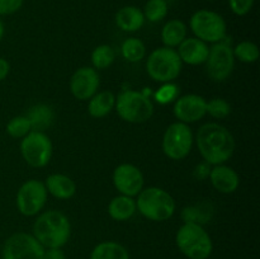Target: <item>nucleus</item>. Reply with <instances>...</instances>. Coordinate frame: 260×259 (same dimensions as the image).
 Wrapping results in <instances>:
<instances>
[{
    "mask_svg": "<svg viewBox=\"0 0 260 259\" xmlns=\"http://www.w3.org/2000/svg\"><path fill=\"white\" fill-rule=\"evenodd\" d=\"M179 250L189 259H207L212 254V239L207 231L196 222H185L175 235Z\"/></svg>",
    "mask_w": 260,
    "mask_h": 259,
    "instance_id": "3",
    "label": "nucleus"
},
{
    "mask_svg": "<svg viewBox=\"0 0 260 259\" xmlns=\"http://www.w3.org/2000/svg\"><path fill=\"white\" fill-rule=\"evenodd\" d=\"M169 12V5L167 0H147L144 8V17L149 22H161Z\"/></svg>",
    "mask_w": 260,
    "mask_h": 259,
    "instance_id": "26",
    "label": "nucleus"
},
{
    "mask_svg": "<svg viewBox=\"0 0 260 259\" xmlns=\"http://www.w3.org/2000/svg\"><path fill=\"white\" fill-rule=\"evenodd\" d=\"M206 112H207L211 117H213V118L223 119L231 113V107L225 99L215 98L212 99V101L207 102Z\"/></svg>",
    "mask_w": 260,
    "mask_h": 259,
    "instance_id": "30",
    "label": "nucleus"
},
{
    "mask_svg": "<svg viewBox=\"0 0 260 259\" xmlns=\"http://www.w3.org/2000/svg\"><path fill=\"white\" fill-rule=\"evenodd\" d=\"M121 51L124 60L129 61V62H139L146 55V47H145L144 42L135 37L127 38L122 43Z\"/></svg>",
    "mask_w": 260,
    "mask_h": 259,
    "instance_id": "25",
    "label": "nucleus"
},
{
    "mask_svg": "<svg viewBox=\"0 0 260 259\" xmlns=\"http://www.w3.org/2000/svg\"><path fill=\"white\" fill-rule=\"evenodd\" d=\"M208 177L213 187L220 193H225V195L234 193L240 184V178L238 173L233 168L226 167L223 164L215 165V168L211 169Z\"/></svg>",
    "mask_w": 260,
    "mask_h": 259,
    "instance_id": "17",
    "label": "nucleus"
},
{
    "mask_svg": "<svg viewBox=\"0 0 260 259\" xmlns=\"http://www.w3.org/2000/svg\"><path fill=\"white\" fill-rule=\"evenodd\" d=\"M116 104V96L112 91L104 90L95 93L88 104V112L94 118H103L111 113Z\"/></svg>",
    "mask_w": 260,
    "mask_h": 259,
    "instance_id": "21",
    "label": "nucleus"
},
{
    "mask_svg": "<svg viewBox=\"0 0 260 259\" xmlns=\"http://www.w3.org/2000/svg\"><path fill=\"white\" fill-rule=\"evenodd\" d=\"M196 142L205 161L212 165L228 161L235 150V140L231 132L215 122L205 123L200 127Z\"/></svg>",
    "mask_w": 260,
    "mask_h": 259,
    "instance_id": "1",
    "label": "nucleus"
},
{
    "mask_svg": "<svg viewBox=\"0 0 260 259\" xmlns=\"http://www.w3.org/2000/svg\"><path fill=\"white\" fill-rule=\"evenodd\" d=\"M150 78L159 83H172L182 71V60L174 48L160 47L150 53L146 61Z\"/></svg>",
    "mask_w": 260,
    "mask_h": 259,
    "instance_id": "6",
    "label": "nucleus"
},
{
    "mask_svg": "<svg viewBox=\"0 0 260 259\" xmlns=\"http://www.w3.org/2000/svg\"><path fill=\"white\" fill-rule=\"evenodd\" d=\"M99 88V75L95 69L84 68L78 69L70 79L71 94L79 101H88Z\"/></svg>",
    "mask_w": 260,
    "mask_h": 259,
    "instance_id": "14",
    "label": "nucleus"
},
{
    "mask_svg": "<svg viewBox=\"0 0 260 259\" xmlns=\"http://www.w3.org/2000/svg\"><path fill=\"white\" fill-rule=\"evenodd\" d=\"M45 248L30 234L17 233L5 240L2 259H43Z\"/></svg>",
    "mask_w": 260,
    "mask_h": 259,
    "instance_id": "10",
    "label": "nucleus"
},
{
    "mask_svg": "<svg viewBox=\"0 0 260 259\" xmlns=\"http://www.w3.org/2000/svg\"><path fill=\"white\" fill-rule=\"evenodd\" d=\"M187 38V25L179 19H172L161 29V41L165 47H177Z\"/></svg>",
    "mask_w": 260,
    "mask_h": 259,
    "instance_id": "22",
    "label": "nucleus"
},
{
    "mask_svg": "<svg viewBox=\"0 0 260 259\" xmlns=\"http://www.w3.org/2000/svg\"><path fill=\"white\" fill-rule=\"evenodd\" d=\"M23 0H0V17L17 13L22 8Z\"/></svg>",
    "mask_w": 260,
    "mask_h": 259,
    "instance_id": "33",
    "label": "nucleus"
},
{
    "mask_svg": "<svg viewBox=\"0 0 260 259\" xmlns=\"http://www.w3.org/2000/svg\"><path fill=\"white\" fill-rule=\"evenodd\" d=\"M179 96V88L173 83H164V85L160 86L159 90L155 93V99L160 104H169L178 99Z\"/></svg>",
    "mask_w": 260,
    "mask_h": 259,
    "instance_id": "31",
    "label": "nucleus"
},
{
    "mask_svg": "<svg viewBox=\"0 0 260 259\" xmlns=\"http://www.w3.org/2000/svg\"><path fill=\"white\" fill-rule=\"evenodd\" d=\"M136 201L128 196H117L112 198L108 205V213L113 220L126 221L131 218L136 212Z\"/></svg>",
    "mask_w": 260,
    "mask_h": 259,
    "instance_id": "20",
    "label": "nucleus"
},
{
    "mask_svg": "<svg viewBox=\"0 0 260 259\" xmlns=\"http://www.w3.org/2000/svg\"><path fill=\"white\" fill-rule=\"evenodd\" d=\"M233 52L234 57L245 63H253L259 58L258 46L250 41H243V42L238 43Z\"/></svg>",
    "mask_w": 260,
    "mask_h": 259,
    "instance_id": "28",
    "label": "nucleus"
},
{
    "mask_svg": "<svg viewBox=\"0 0 260 259\" xmlns=\"http://www.w3.org/2000/svg\"><path fill=\"white\" fill-rule=\"evenodd\" d=\"M189 27L196 38L203 42L217 43L226 38V22L218 13L208 9H201L193 13Z\"/></svg>",
    "mask_w": 260,
    "mask_h": 259,
    "instance_id": "7",
    "label": "nucleus"
},
{
    "mask_svg": "<svg viewBox=\"0 0 260 259\" xmlns=\"http://www.w3.org/2000/svg\"><path fill=\"white\" fill-rule=\"evenodd\" d=\"M210 164L208 163H203V164L197 165V168L194 170V175L197 179H205V178H207L210 175Z\"/></svg>",
    "mask_w": 260,
    "mask_h": 259,
    "instance_id": "35",
    "label": "nucleus"
},
{
    "mask_svg": "<svg viewBox=\"0 0 260 259\" xmlns=\"http://www.w3.org/2000/svg\"><path fill=\"white\" fill-rule=\"evenodd\" d=\"M207 63V73L215 81H223L231 75L235 65L233 48L223 41L215 43L210 48Z\"/></svg>",
    "mask_w": 260,
    "mask_h": 259,
    "instance_id": "12",
    "label": "nucleus"
},
{
    "mask_svg": "<svg viewBox=\"0 0 260 259\" xmlns=\"http://www.w3.org/2000/svg\"><path fill=\"white\" fill-rule=\"evenodd\" d=\"M177 52L182 62L188 63V65H201L207 60L210 48L206 42L192 37L185 38L179 45V50Z\"/></svg>",
    "mask_w": 260,
    "mask_h": 259,
    "instance_id": "16",
    "label": "nucleus"
},
{
    "mask_svg": "<svg viewBox=\"0 0 260 259\" xmlns=\"http://www.w3.org/2000/svg\"><path fill=\"white\" fill-rule=\"evenodd\" d=\"M207 102L197 94H187L175 101L174 116L183 123H192L205 117Z\"/></svg>",
    "mask_w": 260,
    "mask_h": 259,
    "instance_id": "15",
    "label": "nucleus"
},
{
    "mask_svg": "<svg viewBox=\"0 0 260 259\" xmlns=\"http://www.w3.org/2000/svg\"><path fill=\"white\" fill-rule=\"evenodd\" d=\"M47 200L45 183L30 179L20 185L17 192V207L24 216H35L40 212Z\"/></svg>",
    "mask_w": 260,
    "mask_h": 259,
    "instance_id": "11",
    "label": "nucleus"
},
{
    "mask_svg": "<svg viewBox=\"0 0 260 259\" xmlns=\"http://www.w3.org/2000/svg\"><path fill=\"white\" fill-rule=\"evenodd\" d=\"M4 33H5L4 23H3V20L0 19V41H2V40H3V37H4Z\"/></svg>",
    "mask_w": 260,
    "mask_h": 259,
    "instance_id": "37",
    "label": "nucleus"
},
{
    "mask_svg": "<svg viewBox=\"0 0 260 259\" xmlns=\"http://www.w3.org/2000/svg\"><path fill=\"white\" fill-rule=\"evenodd\" d=\"M136 207L142 216L151 221H167L174 215V198L159 187H149L139 193Z\"/></svg>",
    "mask_w": 260,
    "mask_h": 259,
    "instance_id": "4",
    "label": "nucleus"
},
{
    "mask_svg": "<svg viewBox=\"0 0 260 259\" xmlns=\"http://www.w3.org/2000/svg\"><path fill=\"white\" fill-rule=\"evenodd\" d=\"M116 111L123 121L144 123L154 114V104L141 91L124 90L116 98Z\"/></svg>",
    "mask_w": 260,
    "mask_h": 259,
    "instance_id": "5",
    "label": "nucleus"
},
{
    "mask_svg": "<svg viewBox=\"0 0 260 259\" xmlns=\"http://www.w3.org/2000/svg\"><path fill=\"white\" fill-rule=\"evenodd\" d=\"M47 192L58 200H69L76 193V184L65 174H51L45 182Z\"/></svg>",
    "mask_w": 260,
    "mask_h": 259,
    "instance_id": "18",
    "label": "nucleus"
},
{
    "mask_svg": "<svg viewBox=\"0 0 260 259\" xmlns=\"http://www.w3.org/2000/svg\"><path fill=\"white\" fill-rule=\"evenodd\" d=\"M207 2H213V0H207Z\"/></svg>",
    "mask_w": 260,
    "mask_h": 259,
    "instance_id": "38",
    "label": "nucleus"
},
{
    "mask_svg": "<svg viewBox=\"0 0 260 259\" xmlns=\"http://www.w3.org/2000/svg\"><path fill=\"white\" fill-rule=\"evenodd\" d=\"M43 259H66V255L61 248H48L45 249Z\"/></svg>",
    "mask_w": 260,
    "mask_h": 259,
    "instance_id": "34",
    "label": "nucleus"
},
{
    "mask_svg": "<svg viewBox=\"0 0 260 259\" xmlns=\"http://www.w3.org/2000/svg\"><path fill=\"white\" fill-rule=\"evenodd\" d=\"M27 118L29 119L33 131H41L48 128L53 121V111L46 104H37L29 109Z\"/></svg>",
    "mask_w": 260,
    "mask_h": 259,
    "instance_id": "24",
    "label": "nucleus"
},
{
    "mask_svg": "<svg viewBox=\"0 0 260 259\" xmlns=\"http://www.w3.org/2000/svg\"><path fill=\"white\" fill-rule=\"evenodd\" d=\"M5 131L13 139H23L32 131V127H30V122L27 117L18 116L8 122Z\"/></svg>",
    "mask_w": 260,
    "mask_h": 259,
    "instance_id": "29",
    "label": "nucleus"
},
{
    "mask_svg": "<svg viewBox=\"0 0 260 259\" xmlns=\"http://www.w3.org/2000/svg\"><path fill=\"white\" fill-rule=\"evenodd\" d=\"M255 0H229V5L234 14L243 17L246 15L253 8Z\"/></svg>",
    "mask_w": 260,
    "mask_h": 259,
    "instance_id": "32",
    "label": "nucleus"
},
{
    "mask_svg": "<svg viewBox=\"0 0 260 259\" xmlns=\"http://www.w3.org/2000/svg\"><path fill=\"white\" fill-rule=\"evenodd\" d=\"M20 152L24 161L32 168H43L52 156V142L41 131H30L20 142Z\"/></svg>",
    "mask_w": 260,
    "mask_h": 259,
    "instance_id": "8",
    "label": "nucleus"
},
{
    "mask_svg": "<svg viewBox=\"0 0 260 259\" xmlns=\"http://www.w3.org/2000/svg\"><path fill=\"white\" fill-rule=\"evenodd\" d=\"M113 184L121 195L134 197L144 188V175L132 164H121L113 172Z\"/></svg>",
    "mask_w": 260,
    "mask_h": 259,
    "instance_id": "13",
    "label": "nucleus"
},
{
    "mask_svg": "<svg viewBox=\"0 0 260 259\" xmlns=\"http://www.w3.org/2000/svg\"><path fill=\"white\" fill-rule=\"evenodd\" d=\"M114 58H116V53H114L113 48L108 45L98 46L91 52V62H93L94 68L98 70H104V69L109 68L113 63Z\"/></svg>",
    "mask_w": 260,
    "mask_h": 259,
    "instance_id": "27",
    "label": "nucleus"
},
{
    "mask_svg": "<svg viewBox=\"0 0 260 259\" xmlns=\"http://www.w3.org/2000/svg\"><path fill=\"white\" fill-rule=\"evenodd\" d=\"M145 23L144 13L140 8L127 5L121 8L116 14V24L124 32H137Z\"/></svg>",
    "mask_w": 260,
    "mask_h": 259,
    "instance_id": "19",
    "label": "nucleus"
},
{
    "mask_svg": "<svg viewBox=\"0 0 260 259\" xmlns=\"http://www.w3.org/2000/svg\"><path fill=\"white\" fill-rule=\"evenodd\" d=\"M70 221L60 211H46L33 223V236L45 249L62 248L70 239Z\"/></svg>",
    "mask_w": 260,
    "mask_h": 259,
    "instance_id": "2",
    "label": "nucleus"
},
{
    "mask_svg": "<svg viewBox=\"0 0 260 259\" xmlns=\"http://www.w3.org/2000/svg\"><path fill=\"white\" fill-rule=\"evenodd\" d=\"M193 134L187 123L174 122L165 131L162 137V151L169 159L182 160L192 150Z\"/></svg>",
    "mask_w": 260,
    "mask_h": 259,
    "instance_id": "9",
    "label": "nucleus"
},
{
    "mask_svg": "<svg viewBox=\"0 0 260 259\" xmlns=\"http://www.w3.org/2000/svg\"><path fill=\"white\" fill-rule=\"evenodd\" d=\"M10 71V65L5 58L0 57V81L4 80Z\"/></svg>",
    "mask_w": 260,
    "mask_h": 259,
    "instance_id": "36",
    "label": "nucleus"
},
{
    "mask_svg": "<svg viewBox=\"0 0 260 259\" xmlns=\"http://www.w3.org/2000/svg\"><path fill=\"white\" fill-rule=\"evenodd\" d=\"M90 259H129V254L123 245L116 241H103L94 246Z\"/></svg>",
    "mask_w": 260,
    "mask_h": 259,
    "instance_id": "23",
    "label": "nucleus"
}]
</instances>
